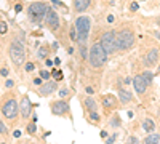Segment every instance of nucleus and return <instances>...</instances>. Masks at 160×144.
Masks as SVG:
<instances>
[{"label": "nucleus", "instance_id": "nucleus-1", "mask_svg": "<svg viewBox=\"0 0 160 144\" xmlns=\"http://www.w3.org/2000/svg\"><path fill=\"white\" fill-rule=\"evenodd\" d=\"M90 27H91V21L87 16H80L75 21V30H77V40H79L80 47L85 45L88 39V34H90Z\"/></svg>", "mask_w": 160, "mask_h": 144}, {"label": "nucleus", "instance_id": "nucleus-2", "mask_svg": "<svg viewBox=\"0 0 160 144\" xmlns=\"http://www.w3.org/2000/svg\"><path fill=\"white\" fill-rule=\"evenodd\" d=\"M90 63L93 67H101L104 63H106V58H107V51L103 48L101 43H94L90 50Z\"/></svg>", "mask_w": 160, "mask_h": 144}, {"label": "nucleus", "instance_id": "nucleus-3", "mask_svg": "<svg viewBox=\"0 0 160 144\" xmlns=\"http://www.w3.org/2000/svg\"><path fill=\"white\" fill-rule=\"evenodd\" d=\"M101 45L107 51V53H114V51L120 50V39H118V34L114 32H106L101 37Z\"/></svg>", "mask_w": 160, "mask_h": 144}, {"label": "nucleus", "instance_id": "nucleus-4", "mask_svg": "<svg viewBox=\"0 0 160 144\" xmlns=\"http://www.w3.org/2000/svg\"><path fill=\"white\" fill-rule=\"evenodd\" d=\"M47 10H48V8H47L45 3H42V2H34V3H30L29 10H27L29 19H30L32 23H40L43 18H45Z\"/></svg>", "mask_w": 160, "mask_h": 144}, {"label": "nucleus", "instance_id": "nucleus-5", "mask_svg": "<svg viewBox=\"0 0 160 144\" xmlns=\"http://www.w3.org/2000/svg\"><path fill=\"white\" fill-rule=\"evenodd\" d=\"M24 47H23L21 42H13L11 45H10V58H11V61L15 64H18V66H21L23 63H24Z\"/></svg>", "mask_w": 160, "mask_h": 144}, {"label": "nucleus", "instance_id": "nucleus-6", "mask_svg": "<svg viewBox=\"0 0 160 144\" xmlns=\"http://www.w3.org/2000/svg\"><path fill=\"white\" fill-rule=\"evenodd\" d=\"M2 112L6 119H15L19 112V104L15 101V99H8V101L3 104L2 107Z\"/></svg>", "mask_w": 160, "mask_h": 144}, {"label": "nucleus", "instance_id": "nucleus-7", "mask_svg": "<svg viewBox=\"0 0 160 144\" xmlns=\"http://www.w3.org/2000/svg\"><path fill=\"white\" fill-rule=\"evenodd\" d=\"M118 39H120V50H128V48L133 47L135 43V35L131 30L125 29L118 34Z\"/></svg>", "mask_w": 160, "mask_h": 144}, {"label": "nucleus", "instance_id": "nucleus-8", "mask_svg": "<svg viewBox=\"0 0 160 144\" xmlns=\"http://www.w3.org/2000/svg\"><path fill=\"white\" fill-rule=\"evenodd\" d=\"M45 23H47V26H48L51 30H56L58 27H59V18H58L56 11H53L51 8H48V10H47Z\"/></svg>", "mask_w": 160, "mask_h": 144}, {"label": "nucleus", "instance_id": "nucleus-9", "mask_svg": "<svg viewBox=\"0 0 160 144\" xmlns=\"http://www.w3.org/2000/svg\"><path fill=\"white\" fill-rule=\"evenodd\" d=\"M133 85H135V91L138 95H142L146 91V88H147V82H146V78L142 77V74L136 75L133 78Z\"/></svg>", "mask_w": 160, "mask_h": 144}, {"label": "nucleus", "instance_id": "nucleus-10", "mask_svg": "<svg viewBox=\"0 0 160 144\" xmlns=\"http://www.w3.org/2000/svg\"><path fill=\"white\" fill-rule=\"evenodd\" d=\"M69 111V104L66 101H56L51 104V112L54 115H64Z\"/></svg>", "mask_w": 160, "mask_h": 144}, {"label": "nucleus", "instance_id": "nucleus-11", "mask_svg": "<svg viewBox=\"0 0 160 144\" xmlns=\"http://www.w3.org/2000/svg\"><path fill=\"white\" fill-rule=\"evenodd\" d=\"M19 111H21V115L23 117H29L30 115V111H32V104H30L29 98L27 96H24V98L21 99V104H19Z\"/></svg>", "mask_w": 160, "mask_h": 144}, {"label": "nucleus", "instance_id": "nucleus-12", "mask_svg": "<svg viewBox=\"0 0 160 144\" xmlns=\"http://www.w3.org/2000/svg\"><path fill=\"white\" fill-rule=\"evenodd\" d=\"M54 90H56V82H47L45 85H40V88H39L40 95H43V96L51 95Z\"/></svg>", "mask_w": 160, "mask_h": 144}, {"label": "nucleus", "instance_id": "nucleus-13", "mask_svg": "<svg viewBox=\"0 0 160 144\" xmlns=\"http://www.w3.org/2000/svg\"><path fill=\"white\" fill-rule=\"evenodd\" d=\"M91 0H74V8L75 11H85V10L90 6Z\"/></svg>", "mask_w": 160, "mask_h": 144}, {"label": "nucleus", "instance_id": "nucleus-14", "mask_svg": "<svg viewBox=\"0 0 160 144\" xmlns=\"http://www.w3.org/2000/svg\"><path fill=\"white\" fill-rule=\"evenodd\" d=\"M146 61H147V64H155L159 61V50H151L147 53V56H146Z\"/></svg>", "mask_w": 160, "mask_h": 144}, {"label": "nucleus", "instance_id": "nucleus-15", "mask_svg": "<svg viewBox=\"0 0 160 144\" xmlns=\"http://www.w3.org/2000/svg\"><path fill=\"white\" fill-rule=\"evenodd\" d=\"M142 130L144 131H147V133H152L155 130V123H154V120H151V119H144V122H142Z\"/></svg>", "mask_w": 160, "mask_h": 144}, {"label": "nucleus", "instance_id": "nucleus-16", "mask_svg": "<svg viewBox=\"0 0 160 144\" xmlns=\"http://www.w3.org/2000/svg\"><path fill=\"white\" fill-rule=\"evenodd\" d=\"M118 98H120L122 102H128V101H131V93L122 88V90H118Z\"/></svg>", "mask_w": 160, "mask_h": 144}, {"label": "nucleus", "instance_id": "nucleus-17", "mask_svg": "<svg viewBox=\"0 0 160 144\" xmlns=\"http://www.w3.org/2000/svg\"><path fill=\"white\" fill-rule=\"evenodd\" d=\"M146 144H160V135H155V133H152V135H149L147 138L144 139Z\"/></svg>", "mask_w": 160, "mask_h": 144}, {"label": "nucleus", "instance_id": "nucleus-18", "mask_svg": "<svg viewBox=\"0 0 160 144\" xmlns=\"http://www.w3.org/2000/svg\"><path fill=\"white\" fill-rule=\"evenodd\" d=\"M103 104L106 106V107H112V106L115 104V98L112 95H106L103 96Z\"/></svg>", "mask_w": 160, "mask_h": 144}, {"label": "nucleus", "instance_id": "nucleus-19", "mask_svg": "<svg viewBox=\"0 0 160 144\" xmlns=\"http://www.w3.org/2000/svg\"><path fill=\"white\" fill-rule=\"evenodd\" d=\"M85 106H87V109H88V111H91V112L96 111V102H94L93 99H90V98L85 99Z\"/></svg>", "mask_w": 160, "mask_h": 144}, {"label": "nucleus", "instance_id": "nucleus-20", "mask_svg": "<svg viewBox=\"0 0 160 144\" xmlns=\"http://www.w3.org/2000/svg\"><path fill=\"white\" fill-rule=\"evenodd\" d=\"M47 54H48V50H47L45 47H40L39 51H37V58H39V59H43V58H47Z\"/></svg>", "mask_w": 160, "mask_h": 144}, {"label": "nucleus", "instance_id": "nucleus-21", "mask_svg": "<svg viewBox=\"0 0 160 144\" xmlns=\"http://www.w3.org/2000/svg\"><path fill=\"white\" fill-rule=\"evenodd\" d=\"M142 77L146 78V82H147V85H149V83L152 82V77H154V75H152L149 71H146V72H142Z\"/></svg>", "mask_w": 160, "mask_h": 144}, {"label": "nucleus", "instance_id": "nucleus-22", "mask_svg": "<svg viewBox=\"0 0 160 144\" xmlns=\"http://www.w3.org/2000/svg\"><path fill=\"white\" fill-rule=\"evenodd\" d=\"M8 27H6V23L5 21H0V34H6Z\"/></svg>", "mask_w": 160, "mask_h": 144}, {"label": "nucleus", "instance_id": "nucleus-23", "mask_svg": "<svg viewBox=\"0 0 160 144\" xmlns=\"http://www.w3.org/2000/svg\"><path fill=\"white\" fill-rule=\"evenodd\" d=\"M53 77L56 78V80H61V78H63V74H61V71H53Z\"/></svg>", "mask_w": 160, "mask_h": 144}, {"label": "nucleus", "instance_id": "nucleus-24", "mask_svg": "<svg viewBox=\"0 0 160 144\" xmlns=\"http://www.w3.org/2000/svg\"><path fill=\"white\" fill-rule=\"evenodd\" d=\"M27 130H29V133H35V123H29V126H27Z\"/></svg>", "mask_w": 160, "mask_h": 144}, {"label": "nucleus", "instance_id": "nucleus-25", "mask_svg": "<svg viewBox=\"0 0 160 144\" xmlns=\"http://www.w3.org/2000/svg\"><path fill=\"white\" fill-rule=\"evenodd\" d=\"M40 77H42V78H50V72L42 71V72H40Z\"/></svg>", "mask_w": 160, "mask_h": 144}, {"label": "nucleus", "instance_id": "nucleus-26", "mask_svg": "<svg viewBox=\"0 0 160 144\" xmlns=\"http://www.w3.org/2000/svg\"><path fill=\"white\" fill-rule=\"evenodd\" d=\"M91 120H93V122H98V120H99V115H98L96 112H91Z\"/></svg>", "mask_w": 160, "mask_h": 144}, {"label": "nucleus", "instance_id": "nucleus-27", "mask_svg": "<svg viewBox=\"0 0 160 144\" xmlns=\"http://www.w3.org/2000/svg\"><path fill=\"white\" fill-rule=\"evenodd\" d=\"M67 95H69V91H67V88H63V90L59 91V96H63V98H64V96H67Z\"/></svg>", "mask_w": 160, "mask_h": 144}, {"label": "nucleus", "instance_id": "nucleus-28", "mask_svg": "<svg viewBox=\"0 0 160 144\" xmlns=\"http://www.w3.org/2000/svg\"><path fill=\"white\" fill-rule=\"evenodd\" d=\"M5 131H6V130H5V125H3V122L0 120V135H3Z\"/></svg>", "mask_w": 160, "mask_h": 144}, {"label": "nucleus", "instance_id": "nucleus-29", "mask_svg": "<svg viewBox=\"0 0 160 144\" xmlns=\"http://www.w3.org/2000/svg\"><path fill=\"white\" fill-rule=\"evenodd\" d=\"M26 71H29V72L34 71V64H32V63H27V64H26Z\"/></svg>", "mask_w": 160, "mask_h": 144}, {"label": "nucleus", "instance_id": "nucleus-30", "mask_svg": "<svg viewBox=\"0 0 160 144\" xmlns=\"http://www.w3.org/2000/svg\"><path fill=\"white\" fill-rule=\"evenodd\" d=\"M75 32H77L75 29H72V30H70V39H72V40H77V39H75Z\"/></svg>", "mask_w": 160, "mask_h": 144}, {"label": "nucleus", "instance_id": "nucleus-31", "mask_svg": "<svg viewBox=\"0 0 160 144\" xmlns=\"http://www.w3.org/2000/svg\"><path fill=\"white\" fill-rule=\"evenodd\" d=\"M2 75H3V77L8 75V69H6V67H3V69H2Z\"/></svg>", "mask_w": 160, "mask_h": 144}, {"label": "nucleus", "instance_id": "nucleus-32", "mask_svg": "<svg viewBox=\"0 0 160 144\" xmlns=\"http://www.w3.org/2000/svg\"><path fill=\"white\" fill-rule=\"evenodd\" d=\"M131 82H133V80H131V78H130V77H127V78H125V80H123V83H127V85H130V83H131Z\"/></svg>", "mask_w": 160, "mask_h": 144}, {"label": "nucleus", "instance_id": "nucleus-33", "mask_svg": "<svg viewBox=\"0 0 160 144\" xmlns=\"http://www.w3.org/2000/svg\"><path fill=\"white\" fill-rule=\"evenodd\" d=\"M115 138H117V135H114V136H111V138L107 139V143H114L115 141Z\"/></svg>", "mask_w": 160, "mask_h": 144}, {"label": "nucleus", "instance_id": "nucleus-34", "mask_svg": "<svg viewBox=\"0 0 160 144\" xmlns=\"http://www.w3.org/2000/svg\"><path fill=\"white\" fill-rule=\"evenodd\" d=\"M34 83H35V85H42V78H35V80H34Z\"/></svg>", "mask_w": 160, "mask_h": 144}, {"label": "nucleus", "instance_id": "nucleus-35", "mask_svg": "<svg viewBox=\"0 0 160 144\" xmlns=\"http://www.w3.org/2000/svg\"><path fill=\"white\" fill-rule=\"evenodd\" d=\"M5 85H6L8 88H11V87H13V82H11V80H6V83H5Z\"/></svg>", "mask_w": 160, "mask_h": 144}, {"label": "nucleus", "instance_id": "nucleus-36", "mask_svg": "<svg viewBox=\"0 0 160 144\" xmlns=\"http://www.w3.org/2000/svg\"><path fill=\"white\" fill-rule=\"evenodd\" d=\"M128 141H130V143H139V141H138V138H133V136H131V138L128 139Z\"/></svg>", "mask_w": 160, "mask_h": 144}, {"label": "nucleus", "instance_id": "nucleus-37", "mask_svg": "<svg viewBox=\"0 0 160 144\" xmlns=\"http://www.w3.org/2000/svg\"><path fill=\"white\" fill-rule=\"evenodd\" d=\"M107 21H109V23H114V16L109 15V16H107Z\"/></svg>", "mask_w": 160, "mask_h": 144}, {"label": "nucleus", "instance_id": "nucleus-38", "mask_svg": "<svg viewBox=\"0 0 160 144\" xmlns=\"http://www.w3.org/2000/svg\"><path fill=\"white\" fill-rule=\"evenodd\" d=\"M131 10H133V11H136V10H138V3H133V5H131Z\"/></svg>", "mask_w": 160, "mask_h": 144}, {"label": "nucleus", "instance_id": "nucleus-39", "mask_svg": "<svg viewBox=\"0 0 160 144\" xmlns=\"http://www.w3.org/2000/svg\"><path fill=\"white\" fill-rule=\"evenodd\" d=\"M87 93H88V95H91V93H94V91H93V88H90V87H88V88H87Z\"/></svg>", "mask_w": 160, "mask_h": 144}, {"label": "nucleus", "instance_id": "nucleus-40", "mask_svg": "<svg viewBox=\"0 0 160 144\" xmlns=\"http://www.w3.org/2000/svg\"><path fill=\"white\" fill-rule=\"evenodd\" d=\"M21 136V131H15V138H19Z\"/></svg>", "mask_w": 160, "mask_h": 144}]
</instances>
